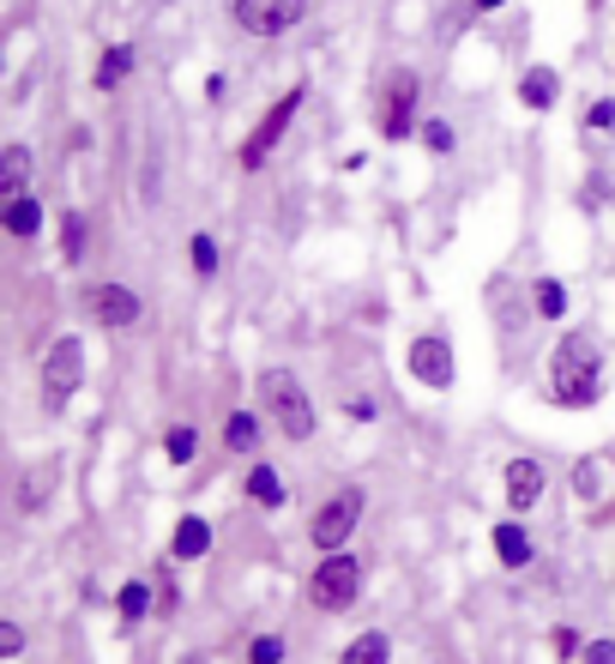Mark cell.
<instances>
[{"label":"cell","instance_id":"f1b7e54d","mask_svg":"<svg viewBox=\"0 0 615 664\" xmlns=\"http://www.w3.org/2000/svg\"><path fill=\"white\" fill-rule=\"evenodd\" d=\"M422 146H429V151H453V127H446V121H422Z\"/></svg>","mask_w":615,"mask_h":664},{"label":"cell","instance_id":"484cf974","mask_svg":"<svg viewBox=\"0 0 615 664\" xmlns=\"http://www.w3.org/2000/svg\"><path fill=\"white\" fill-rule=\"evenodd\" d=\"M531 297H537V314H543V321H561V314H568V290H561L555 278H543Z\"/></svg>","mask_w":615,"mask_h":664},{"label":"cell","instance_id":"7c38bea8","mask_svg":"<svg viewBox=\"0 0 615 664\" xmlns=\"http://www.w3.org/2000/svg\"><path fill=\"white\" fill-rule=\"evenodd\" d=\"M531 556H537L531 532H525L519 520H501V526H495V561H501V568H531Z\"/></svg>","mask_w":615,"mask_h":664},{"label":"cell","instance_id":"30bf717a","mask_svg":"<svg viewBox=\"0 0 615 664\" xmlns=\"http://www.w3.org/2000/svg\"><path fill=\"white\" fill-rule=\"evenodd\" d=\"M410 375H417L422 387H453V344H446L441 332H422V339L410 344Z\"/></svg>","mask_w":615,"mask_h":664},{"label":"cell","instance_id":"f546056e","mask_svg":"<svg viewBox=\"0 0 615 664\" xmlns=\"http://www.w3.org/2000/svg\"><path fill=\"white\" fill-rule=\"evenodd\" d=\"M24 653V629L19 622H0V658H19Z\"/></svg>","mask_w":615,"mask_h":664},{"label":"cell","instance_id":"d6a6232c","mask_svg":"<svg viewBox=\"0 0 615 664\" xmlns=\"http://www.w3.org/2000/svg\"><path fill=\"white\" fill-rule=\"evenodd\" d=\"M585 664H615V641H585Z\"/></svg>","mask_w":615,"mask_h":664},{"label":"cell","instance_id":"ac0fdd59","mask_svg":"<svg viewBox=\"0 0 615 664\" xmlns=\"http://www.w3.org/2000/svg\"><path fill=\"white\" fill-rule=\"evenodd\" d=\"M248 495H253V507H266V514L290 502V495H284V478H278L272 465H253V471H248Z\"/></svg>","mask_w":615,"mask_h":664},{"label":"cell","instance_id":"83f0119b","mask_svg":"<svg viewBox=\"0 0 615 664\" xmlns=\"http://www.w3.org/2000/svg\"><path fill=\"white\" fill-rule=\"evenodd\" d=\"M187 260H194L199 278H212L217 272V242L212 236H194V242H187Z\"/></svg>","mask_w":615,"mask_h":664},{"label":"cell","instance_id":"d4e9b609","mask_svg":"<svg viewBox=\"0 0 615 664\" xmlns=\"http://www.w3.org/2000/svg\"><path fill=\"white\" fill-rule=\"evenodd\" d=\"M61 260H85V212H67L61 218Z\"/></svg>","mask_w":615,"mask_h":664},{"label":"cell","instance_id":"52a82bcc","mask_svg":"<svg viewBox=\"0 0 615 664\" xmlns=\"http://www.w3.org/2000/svg\"><path fill=\"white\" fill-rule=\"evenodd\" d=\"M229 12L248 36H284L308 19V0H236Z\"/></svg>","mask_w":615,"mask_h":664},{"label":"cell","instance_id":"e0dca14e","mask_svg":"<svg viewBox=\"0 0 615 664\" xmlns=\"http://www.w3.org/2000/svg\"><path fill=\"white\" fill-rule=\"evenodd\" d=\"M609 453H592V459H580V465H573V490L585 495V502H597V495L609 490Z\"/></svg>","mask_w":615,"mask_h":664},{"label":"cell","instance_id":"7a4b0ae2","mask_svg":"<svg viewBox=\"0 0 615 664\" xmlns=\"http://www.w3.org/2000/svg\"><path fill=\"white\" fill-rule=\"evenodd\" d=\"M253 393H260V411L272 417L278 429H284L290 441H314L320 417H314V399H308V387L290 368H260V381H253Z\"/></svg>","mask_w":615,"mask_h":664},{"label":"cell","instance_id":"e575fe53","mask_svg":"<svg viewBox=\"0 0 615 664\" xmlns=\"http://www.w3.org/2000/svg\"><path fill=\"white\" fill-rule=\"evenodd\" d=\"M182 664H205V658H182Z\"/></svg>","mask_w":615,"mask_h":664},{"label":"cell","instance_id":"d6986e66","mask_svg":"<svg viewBox=\"0 0 615 664\" xmlns=\"http://www.w3.org/2000/svg\"><path fill=\"white\" fill-rule=\"evenodd\" d=\"M48 490H55V465H31V471L19 478V514H36Z\"/></svg>","mask_w":615,"mask_h":664},{"label":"cell","instance_id":"1f68e13d","mask_svg":"<svg viewBox=\"0 0 615 664\" xmlns=\"http://www.w3.org/2000/svg\"><path fill=\"white\" fill-rule=\"evenodd\" d=\"M585 127H597V133H615V104H609V97H604V104H592Z\"/></svg>","mask_w":615,"mask_h":664},{"label":"cell","instance_id":"6da1fadb","mask_svg":"<svg viewBox=\"0 0 615 664\" xmlns=\"http://www.w3.org/2000/svg\"><path fill=\"white\" fill-rule=\"evenodd\" d=\"M549 381H555V405L585 411V405L604 399V351H597L592 332H568L549 356Z\"/></svg>","mask_w":615,"mask_h":664},{"label":"cell","instance_id":"277c9868","mask_svg":"<svg viewBox=\"0 0 615 664\" xmlns=\"http://www.w3.org/2000/svg\"><path fill=\"white\" fill-rule=\"evenodd\" d=\"M363 507H368V495L356 490H338L326 507L314 514V526H308V544H314L320 556H338V544H350V532H356V520H363Z\"/></svg>","mask_w":615,"mask_h":664},{"label":"cell","instance_id":"5bb4252c","mask_svg":"<svg viewBox=\"0 0 615 664\" xmlns=\"http://www.w3.org/2000/svg\"><path fill=\"white\" fill-rule=\"evenodd\" d=\"M205 550H212V526H205L199 514H187L182 526H175V538H170V556L175 561H199Z\"/></svg>","mask_w":615,"mask_h":664},{"label":"cell","instance_id":"7402d4cb","mask_svg":"<svg viewBox=\"0 0 615 664\" xmlns=\"http://www.w3.org/2000/svg\"><path fill=\"white\" fill-rule=\"evenodd\" d=\"M127 73H133V43H115L109 55H102V67H97V92H115Z\"/></svg>","mask_w":615,"mask_h":664},{"label":"cell","instance_id":"8992f818","mask_svg":"<svg viewBox=\"0 0 615 664\" xmlns=\"http://www.w3.org/2000/svg\"><path fill=\"white\" fill-rule=\"evenodd\" d=\"M302 97H308L302 85H290V92L278 97V104L266 109V115H260V127H253V133L241 139V151H236V158H241V170H260V163L272 158V146H278V139H284V133H290V121H296Z\"/></svg>","mask_w":615,"mask_h":664},{"label":"cell","instance_id":"4fadbf2b","mask_svg":"<svg viewBox=\"0 0 615 664\" xmlns=\"http://www.w3.org/2000/svg\"><path fill=\"white\" fill-rule=\"evenodd\" d=\"M43 200H31V194H19V200H7V206H0V224H7V236H19V242H31L36 229H43Z\"/></svg>","mask_w":615,"mask_h":664},{"label":"cell","instance_id":"3957f363","mask_svg":"<svg viewBox=\"0 0 615 664\" xmlns=\"http://www.w3.org/2000/svg\"><path fill=\"white\" fill-rule=\"evenodd\" d=\"M363 598V561L356 556H320V568H314V580H308V604L314 610H326V617H344V610Z\"/></svg>","mask_w":615,"mask_h":664},{"label":"cell","instance_id":"603a6c76","mask_svg":"<svg viewBox=\"0 0 615 664\" xmlns=\"http://www.w3.org/2000/svg\"><path fill=\"white\" fill-rule=\"evenodd\" d=\"M151 604H158V598H151V586H145V580H127L121 592H115V610H121V622H139Z\"/></svg>","mask_w":615,"mask_h":664},{"label":"cell","instance_id":"836d02e7","mask_svg":"<svg viewBox=\"0 0 615 664\" xmlns=\"http://www.w3.org/2000/svg\"><path fill=\"white\" fill-rule=\"evenodd\" d=\"M471 7H477V12H495V7H507V0H471Z\"/></svg>","mask_w":615,"mask_h":664},{"label":"cell","instance_id":"cb8c5ba5","mask_svg":"<svg viewBox=\"0 0 615 664\" xmlns=\"http://www.w3.org/2000/svg\"><path fill=\"white\" fill-rule=\"evenodd\" d=\"M194 453H199V429L175 424L170 436H163V459H170V465H194Z\"/></svg>","mask_w":615,"mask_h":664},{"label":"cell","instance_id":"2e32d148","mask_svg":"<svg viewBox=\"0 0 615 664\" xmlns=\"http://www.w3.org/2000/svg\"><path fill=\"white\" fill-rule=\"evenodd\" d=\"M555 97H561V79H555L549 67H531V73L519 79V104H525V109H555Z\"/></svg>","mask_w":615,"mask_h":664},{"label":"cell","instance_id":"ffe728a7","mask_svg":"<svg viewBox=\"0 0 615 664\" xmlns=\"http://www.w3.org/2000/svg\"><path fill=\"white\" fill-rule=\"evenodd\" d=\"M224 447H236V453L260 447V417H253V411H229L224 417Z\"/></svg>","mask_w":615,"mask_h":664},{"label":"cell","instance_id":"4dcf8cb0","mask_svg":"<svg viewBox=\"0 0 615 664\" xmlns=\"http://www.w3.org/2000/svg\"><path fill=\"white\" fill-rule=\"evenodd\" d=\"M549 641H555V658H585V646H580V634H573V629H555Z\"/></svg>","mask_w":615,"mask_h":664},{"label":"cell","instance_id":"8fae6325","mask_svg":"<svg viewBox=\"0 0 615 664\" xmlns=\"http://www.w3.org/2000/svg\"><path fill=\"white\" fill-rule=\"evenodd\" d=\"M501 483H507V507L512 514H525V507H537L543 502V465L537 459H507V471H501Z\"/></svg>","mask_w":615,"mask_h":664},{"label":"cell","instance_id":"44dd1931","mask_svg":"<svg viewBox=\"0 0 615 664\" xmlns=\"http://www.w3.org/2000/svg\"><path fill=\"white\" fill-rule=\"evenodd\" d=\"M387 658H392V641H387V634H356V641L344 646L338 664H387Z\"/></svg>","mask_w":615,"mask_h":664},{"label":"cell","instance_id":"5b68a950","mask_svg":"<svg viewBox=\"0 0 615 664\" xmlns=\"http://www.w3.org/2000/svg\"><path fill=\"white\" fill-rule=\"evenodd\" d=\"M79 381H85V344L73 339H55L48 344V356H43V399H48V411H67V399L79 393Z\"/></svg>","mask_w":615,"mask_h":664},{"label":"cell","instance_id":"ba28073f","mask_svg":"<svg viewBox=\"0 0 615 664\" xmlns=\"http://www.w3.org/2000/svg\"><path fill=\"white\" fill-rule=\"evenodd\" d=\"M410 127H417V73L399 67L387 79V92H380V133L387 139H404Z\"/></svg>","mask_w":615,"mask_h":664},{"label":"cell","instance_id":"9a60e30c","mask_svg":"<svg viewBox=\"0 0 615 664\" xmlns=\"http://www.w3.org/2000/svg\"><path fill=\"white\" fill-rule=\"evenodd\" d=\"M31 182V146H7L0 151V200H19Z\"/></svg>","mask_w":615,"mask_h":664},{"label":"cell","instance_id":"4316f807","mask_svg":"<svg viewBox=\"0 0 615 664\" xmlns=\"http://www.w3.org/2000/svg\"><path fill=\"white\" fill-rule=\"evenodd\" d=\"M284 634H253V646H248V664H284Z\"/></svg>","mask_w":615,"mask_h":664},{"label":"cell","instance_id":"9c48e42d","mask_svg":"<svg viewBox=\"0 0 615 664\" xmlns=\"http://www.w3.org/2000/svg\"><path fill=\"white\" fill-rule=\"evenodd\" d=\"M85 309H91L97 326H139L145 321V297L127 285H97L91 297H85Z\"/></svg>","mask_w":615,"mask_h":664}]
</instances>
